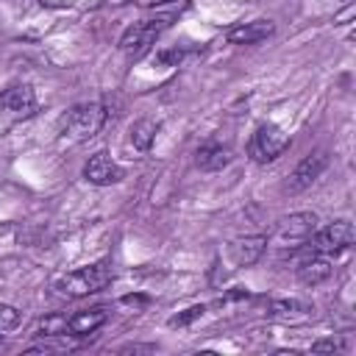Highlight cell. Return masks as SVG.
Here are the masks:
<instances>
[{
	"instance_id": "obj_1",
	"label": "cell",
	"mask_w": 356,
	"mask_h": 356,
	"mask_svg": "<svg viewBox=\"0 0 356 356\" xmlns=\"http://www.w3.org/2000/svg\"><path fill=\"white\" fill-rule=\"evenodd\" d=\"M106 120H108L106 103H100V100L78 103L61 120V134L70 136V139H75V142H83V139H92L106 125Z\"/></svg>"
},
{
	"instance_id": "obj_2",
	"label": "cell",
	"mask_w": 356,
	"mask_h": 356,
	"mask_svg": "<svg viewBox=\"0 0 356 356\" xmlns=\"http://www.w3.org/2000/svg\"><path fill=\"white\" fill-rule=\"evenodd\" d=\"M111 284V264L108 261H95L86 267H78L56 281V289L67 298H83L92 292H100L103 286Z\"/></svg>"
},
{
	"instance_id": "obj_3",
	"label": "cell",
	"mask_w": 356,
	"mask_h": 356,
	"mask_svg": "<svg viewBox=\"0 0 356 356\" xmlns=\"http://www.w3.org/2000/svg\"><path fill=\"white\" fill-rule=\"evenodd\" d=\"M172 22V14H161V17H150V19H142V22H134L122 36H120V50L128 56V58H139L145 56L156 39L170 28Z\"/></svg>"
},
{
	"instance_id": "obj_4",
	"label": "cell",
	"mask_w": 356,
	"mask_h": 356,
	"mask_svg": "<svg viewBox=\"0 0 356 356\" xmlns=\"http://www.w3.org/2000/svg\"><path fill=\"white\" fill-rule=\"evenodd\" d=\"M314 228H317V214L314 211L289 214L275 228V248L281 253H295L298 248H303L309 242V236L314 234Z\"/></svg>"
},
{
	"instance_id": "obj_5",
	"label": "cell",
	"mask_w": 356,
	"mask_h": 356,
	"mask_svg": "<svg viewBox=\"0 0 356 356\" xmlns=\"http://www.w3.org/2000/svg\"><path fill=\"white\" fill-rule=\"evenodd\" d=\"M289 147V134L273 122H264L256 128L253 139H250V159L259 164H270L275 161L284 150Z\"/></svg>"
},
{
	"instance_id": "obj_6",
	"label": "cell",
	"mask_w": 356,
	"mask_h": 356,
	"mask_svg": "<svg viewBox=\"0 0 356 356\" xmlns=\"http://www.w3.org/2000/svg\"><path fill=\"white\" fill-rule=\"evenodd\" d=\"M353 225L348 220H337L325 228H314V234L309 236L306 245H312V253H323V256H337L342 250H348L353 245Z\"/></svg>"
},
{
	"instance_id": "obj_7",
	"label": "cell",
	"mask_w": 356,
	"mask_h": 356,
	"mask_svg": "<svg viewBox=\"0 0 356 356\" xmlns=\"http://www.w3.org/2000/svg\"><path fill=\"white\" fill-rule=\"evenodd\" d=\"M0 114L8 120H28L36 114V95L28 83H11L0 92Z\"/></svg>"
},
{
	"instance_id": "obj_8",
	"label": "cell",
	"mask_w": 356,
	"mask_h": 356,
	"mask_svg": "<svg viewBox=\"0 0 356 356\" xmlns=\"http://www.w3.org/2000/svg\"><path fill=\"white\" fill-rule=\"evenodd\" d=\"M325 167H328V153H325V150L309 153V156L292 170L289 181H286V189H289V192H303V189H309V186L323 175Z\"/></svg>"
},
{
	"instance_id": "obj_9",
	"label": "cell",
	"mask_w": 356,
	"mask_h": 356,
	"mask_svg": "<svg viewBox=\"0 0 356 356\" xmlns=\"http://www.w3.org/2000/svg\"><path fill=\"white\" fill-rule=\"evenodd\" d=\"M83 178H86L89 184H95V186H111V184H117V181L122 178V167H120L108 153L97 150V153H92L89 161L83 164Z\"/></svg>"
},
{
	"instance_id": "obj_10",
	"label": "cell",
	"mask_w": 356,
	"mask_h": 356,
	"mask_svg": "<svg viewBox=\"0 0 356 356\" xmlns=\"http://www.w3.org/2000/svg\"><path fill=\"white\" fill-rule=\"evenodd\" d=\"M267 245H270V242H267L264 234L239 236V239H234V242L228 245V256H231V261H234L236 267H250V264H256V261L264 256Z\"/></svg>"
},
{
	"instance_id": "obj_11",
	"label": "cell",
	"mask_w": 356,
	"mask_h": 356,
	"mask_svg": "<svg viewBox=\"0 0 356 356\" xmlns=\"http://www.w3.org/2000/svg\"><path fill=\"white\" fill-rule=\"evenodd\" d=\"M275 25L270 19H250V22H236L234 28H228L225 39L231 44H256L267 36H273Z\"/></svg>"
},
{
	"instance_id": "obj_12",
	"label": "cell",
	"mask_w": 356,
	"mask_h": 356,
	"mask_svg": "<svg viewBox=\"0 0 356 356\" xmlns=\"http://www.w3.org/2000/svg\"><path fill=\"white\" fill-rule=\"evenodd\" d=\"M298 281L303 286H317L323 284L328 275H331V256H323V253H312L309 259H303L298 264Z\"/></svg>"
},
{
	"instance_id": "obj_13",
	"label": "cell",
	"mask_w": 356,
	"mask_h": 356,
	"mask_svg": "<svg viewBox=\"0 0 356 356\" xmlns=\"http://www.w3.org/2000/svg\"><path fill=\"white\" fill-rule=\"evenodd\" d=\"M195 161H197L200 170L217 172V170H222V167L231 164V147L228 145H220V142H206V145L197 147Z\"/></svg>"
},
{
	"instance_id": "obj_14",
	"label": "cell",
	"mask_w": 356,
	"mask_h": 356,
	"mask_svg": "<svg viewBox=\"0 0 356 356\" xmlns=\"http://www.w3.org/2000/svg\"><path fill=\"white\" fill-rule=\"evenodd\" d=\"M106 323V309H86V312H75L72 317H67V334L72 337H86L95 334L100 325Z\"/></svg>"
},
{
	"instance_id": "obj_15",
	"label": "cell",
	"mask_w": 356,
	"mask_h": 356,
	"mask_svg": "<svg viewBox=\"0 0 356 356\" xmlns=\"http://www.w3.org/2000/svg\"><path fill=\"white\" fill-rule=\"evenodd\" d=\"M156 134H159V122L150 120V117H142V120H136V122L131 125L128 139H131V145H134L136 150H150L153 142H156Z\"/></svg>"
},
{
	"instance_id": "obj_16",
	"label": "cell",
	"mask_w": 356,
	"mask_h": 356,
	"mask_svg": "<svg viewBox=\"0 0 356 356\" xmlns=\"http://www.w3.org/2000/svg\"><path fill=\"white\" fill-rule=\"evenodd\" d=\"M39 337H64L67 334V317L64 314H50L36 325Z\"/></svg>"
},
{
	"instance_id": "obj_17",
	"label": "cell",
	"mask_w": 356,
	"mask_h": 356,
	"mask_svg": "<svg viewBox=\"0 0 356 356\" xmlns=\"http://www.w3.org/2000/svg\"><path fill=\"white\" fill-rule=\"evenodd\" d=\"M203 314H206V306H203V303H197V306H189V309L178 312L175 317H170V328H184V325H189V323L200 320Z\"/></svg>"
},
{
	"instance_id": "obj_18",
	"label": "cell",
	"mask_w": 356,
	"mask_h": 356,
	"mask_svg": "<svg viewBox=\"0 0 356 356\" xmlns=\"http://www.w3.org/2000/svg\"><path fill=\"white\" fill-rule=\"evenodd\" d=\"M298 312H306V306L298 303V300H273L270 303V314L273 317H292Z\"/></svg>"
},
{
	"instance_id": "obj_19",
	"label": "cell",
	"mask_w": 356,
	"mask_h": 356,
	"mask_svg": "<svg viewBox=\"0 0 356 356\" xmlns=\"http://www.w3.org/2000/svg\"><path fill=\"white\" fill-rule=\"evenodd\" d=\"M17 325H19V312L14 306H8V303H0V334L11 331Z\"/></svg>"
},
{
	"instance_id": "obj_20",
	"label": "cell",
	"mask_w": 356,
	"mask_h": 356,
	"mask_svg": "<svg viewBox=\"0 0 356 356\" xmlns=\"http://www.w3.org/2000/svg\"><path fill=\"white\" fill-rule=\"evenodd\" d=\"M339 348H342V345H339L337 339H320V342L312 345L314 353H334V350H339Z\"/></svg>"
},
{
	"instance_id": "obj_21",
	"label": "cell",
	"mask_w": 356,
	"mask_h": 356,
	"mask_svg": "<svg viewBox=\"0 0 356 356\" xmlns=\"http://www.w3.org/2000/svg\"><path fill=\"white\" fill-rule=\"evenodd\" d=\"M42 6H47V8H67L70 6V0H39Z\"/></svg>"
},
{
	"instance_id": "obj_22",
	"label": "cell",
	"mask_w": 356,
	"mask_h": 356,
	"mask_svg": "<svg viewBox=\"0 0 356 356\" xmlns=\"http://www.w3.org/2000/svg\"><path fill=\"white\" fill-rule=\"evenodd\" d=\"M122 303H128V306H145L147 298H134V295H128V298H122Z\"/></svg>"
},
{
	"instance_id": "obj_23",
	"label": "cell",
	"mask_w": 356,
	"mask_h": 356,
	"mask_svg": "<svg viewBox=\"0 0 356 356\" xmlns=\"http://www.w3.org/2000/svg\"><path fill=\"white\" fill-rule=\"evenodd\" d=\"M139 6H161V3H167V0H136Z\"/></svg>"
}]
</instances>
